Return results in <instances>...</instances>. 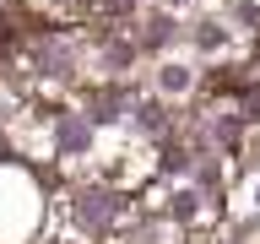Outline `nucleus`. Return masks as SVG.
Instances as JSON below:
<instances>
[{
  "label": "nucleus",
  "instance_id": "2",
  "mask_svg": "<svg viewBox=\"0 0 260 244\" xmlns=\"http://www.w3.org/2000/svg\"><path fill=\"white\" fill-rule=\"evenodd\" d=\"M184 81H190V76H184V71H179V65H168V76H162V87H168V93H179V87H184Z\"/></svg>",
  "mask_w": 260,
  "mask_h": 244
},
{
  "label": "nucleus",
  "instance_id": "1",
  "mask_svg": "<svg viewBox=\"0 0 260 244\" xmlns=\"http://www.w3.org/2000/svg\"><path fill=\"white\" fill-rule=\"evenodd\" d=\"M114 211H119V206H114V195H81V206H76V217H81V223H87V228H103V223H109V217H114Z\"/></svg>",
  "mask_w": 260,
  "mask_h": 244
}]
</instances>
